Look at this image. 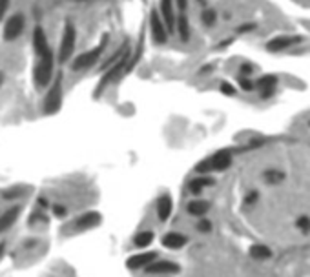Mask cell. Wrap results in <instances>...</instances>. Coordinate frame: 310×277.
I'll use <instances>...</instances> for the list:
<instances>
[{
    "instance_id": "cell-2",
    "label": "cell",
    "mask_w": 310,
    "mask_h": 277,
    "mask_svg": "<svg viewBox=\"0 0 310 277\" xmlns=\"http://www.w3.org/2000/svg\"><path fill=\"white\" fill-rule=\"evenodd\" d=\"M53 60L55 59L51 50H48L42 57H38V64L33 69V81H35V86L38 90H44L53 81Z\"/></svg>"
},
{
    "instance_id": "cell-16",
    "label": "cell",
    "mask_w": 310,
    "mask_h": 277,
    "mask_svg": "<svg viewBox=\"0 0 310 277\" xmlns=\"http://www.w3.org/2000/svg\"><path fill=\"white\" fill-rule=\"evenodd\" d=\"M33 50L38 57L46 53V51L50 50V46H48V35H46V29L42 26H36L33 29Z\"/></svg>"
},
{
    "instance_id": "cell-9",
    "label": "cell",
    "mask_w": 310,
    "mask_h": 277,
    "mask_svg": "<svg viewBox=\"0 0 310 277\" xmlns=\"http://www.w3.org/2000/svg\"><path fill=\"white\" fill-rule=\"evenodd\" d=\"M144 272L150 275H173V273L181 272V264L168 259H155L153 263L146 266Z\"/></svg>"
},
{
    "instance_id": "cell-12",
    "label": "cell",
    "mask_w": 310,
    "mask_h": 277,
    "mask_svg": "<svg viewBox=\"0 0 310 277\" xmlns=\"http://www.w3.org/2000/svg\"><path fill=\"white\" fill-rule=\"evenodd\" d=\"M20 212H22V205H13L0 214V233L9 232L15 226V223L20 217Z\"/></svg>"
},
{
    "instance_id": "cell-38",
    "label": "cell",
    "mask_w": 310,
    "mask_h": 277,
    "mask_svg": "<svg viewBox=\"0 0 310 277\" xmlns=\"http://www.w3.org/2000/svg\"><path fill=\"white\" fill-rule=\"evenodd\" d=\"M255 199H257V193L252 191V193H248V197H246V203H254Z\"/></svg>"
},
{
    "instance_id": "cell-8",
    "label": "cell",
    "mask_w": 310,
    "mask_h": 277,
    "mask_svg": "<svg viewBox=\"0 0 310 277\" xmlns=\"http://www.w3.org/2000/svg\"><path fill=\"white\" fill-rule=\"evenodd\" d=\"M24 26H26V18H24L22 13L11 15L4 24V41L6 42L17 41L18 36L22 35Z\"/></svg>"
},
{
    "instance_id": "cell-29",
    "label": "cell",
    "mask_w": 310,
    "mask_h": 277,
    "mask_svg": "<svg viewBox=\"0 0 310 277\" xmlns=\"http://www.w3.org/2000/svg\"><path fill=\"white\" fill-rule=\"evenodd\" d=\"M219 90H221V93H223V95H226V97H234L236 95V88L232 86V84H230V82H221V86H219Z\"/></svg>"
},
{
    "instance_id": "cell-36",
    "label": "cell",
    "mask_w": 310,
    "mask_h": 277,
    "mask_svg": "<svg viewBox=\"0 0 310 277\" xmlns=\"http://www.w3.org/2000/svg\"><path fill=\"white\" fill-rule=\"evenodd\" d=\"M252 71H254V68H252L250 64H243V66H241V75H243V77H248Z\"/></svg>"
},
{
    "instance_id": "cell-37",
    "label": "cell",
    "mask_w": 310,
    "mask_h": 277,
    "mask_svg": "<svg viewBox=\"0 0 310 277\" xmlns=\"http://www.w3.org/2000/svg\"><path fill=\"white\" fill-rule=\"evenodd\" d=\"M254 27H255V24H245V26L237 27V31H239V33H246V31H252Z\"/></svg>"
},
{
    "instance_id": "cell-11",
    "label": "cell",
    "mask_w": 310,
    "mask_h": 277,
    "mask_svg": "<svg viewBox=\"0 0 310 277\" xmlns=\"http://www.w3.org/2000/svg\"><path fill=\"white\" fill-rule=\"evenodd\" d=\"M155 259H159V254L153 250L150 252H139V254L130 255L126 259V266L130 270H144L150 263H153Z\"/></svg>"
},
{
    "instance_id": "cell-13",
    "label": "cell",
    "mask_w": 310,
    "mask_h": 277,
    "mask_svg": "<svg viewBox=\"0 0 310 277\" xmlns=\"http://www.w3.org/2000/svg\"><path fill=\"white\" fill-rule=\"evenodd\" d=\"M159 15L163 18L164 26L172 35L175 31V13H173V0H159Z\"/></svg>"
},
{
    "instance_id": "cell-14",
    "label": "cell",
    "mask_w": 310,
    "mask_h": 277,
    "mask_svg": "<svg viewBox=\"0 0 310 277\" xmlns=\"http://www.w3.org/2000/svg\"><path fill=\"white\" fill-rule=\"evenodd\" d=\"M188 235H184V233L181 232H166L163 235V239H161V243H163L164 248H168V250H181V248H184V246L188 245Z\"/></svg>"
},
{
    "instance_id": "cell-28",
    "label": "cell",
    "mask_w": 310,
    "mask_h": 277,
    "mask_svg": "<svg viewBox=\"0 0 310 277\" xmlns=\"http://www.w3.org/2000/svg\"><path fill=\"white\" fill-rule=\"evenodd\" d=\"M196 230L199 233H210L212 232V223H210L208 219H201L199 223L196 224Z\"/></svg>"
},
{
    "instance_id": "cell-24",
    "label": "cell",
    "mask_w": 310,
    "mask_h": 277,
    "mask_svg": "<svg viewBox=\"0 0 310 277\" xmlns=\"http://www.w3.org/2000/svg\"><path fill=\"white\" fill-rule=\"evenodd\" d=\"M27 193V188L26 186H13L9 190L2 191V199L4 201H13V199H20Z\"/></svg>"
},
{
    "instance_id": "cell-1",
    "label": "cell",
    "mask_w": 310,
    "mask_h": 277,
    "mask_svg": "<svg viewBox=\"0 0 310 277\" xmlns=\"http://www.w3.org/2000/svg\"><path fill=\"white\" fill-rule=\"evenodd\" d=\"M62 93H64V75L57 73L55 78L51 81L50 90L46 93L44 102H42V111L46 115H55L62 106Z\"/></svg>"
},
{
    "instance_id": "cell-34",
    "label": "cell",
    "mask_w": 310,
    "mask_h": 277,
    "mask_svg": "<svg viewBox=\"0 0 310 277\" xmlns=\"http://www.w3.org/2000/svg\"><path fill=\"white\" fill-rule=\"evenodd\" d=\"M36 246H38V239H36V237H29V239H26V241L22 243L24 250H33Z\"/></svg>"
},
{
    "instance_id": "cell-25",
    "label": "cell",
    "mask_w": 310,
    "mask_h": 277,
    "mask_svg": "<svg viewBox=\"0 0 310 277\" xmlns=\"http://www.w3.org/2000/svg\"><path fill=\"white\" fill-rule=\"evenodd\" d=\"M27 224L29 226H38V224H48V215H46L44 210L36 208L29 217H27Z\"/></svg>"
},
{
    "instance_id": "cell-6",
    "label": "cell",
    "mask_w": 310,
    "mask_h": 277,
    "mask_svg": "<svg viewBox=\"0 0 310 277\" xmlns=\"http://www.w3.org/2000/svg\"><path fill=\"white\" fill-rule=\"evenodd\" d=\"M128 57H130V50L126 51V53L121 57L119 60H115L113 64H109L108 68L104 69V75H102V78H100L99 86H97L95 93L99 95L100 91L106 90V88L109 86V84H113L115 81H119V77L123 75V73H126V62H128Z\"/></svg>"
},
{
    "instance_id": "cell-18",
    "label": "cell",
    "mask_w": 310,
    "mask_h": 277,
    "mask_svg": "<svg viewBox=\"0 0 310 277\" xmlns=\"http://www.w3.org/2000/svg\"><path fill=\"white\" fill-rule=\"evenodd\" d=\"M301 41V36L297 35H288V36H276L272 41L266 44V50L268 51H281V50H287L290 46L297 44Z\"/></svg>"
},
{
    "instance_id": "cell-10",
    "label": "cell",
    "mask_w": 310,
    "mask_h": 277,
    "mask_svg": "<svg viewBox=\"0 0 310 277\" xmlns=\"http://www.w3.org/2000/svg\"><path fill=\"white\" fill-rule=\"evenodd\" d=\"M100 221H102V215H100L99 212H95V210H90V212H84V214L79 215L69 226H71L73 230H77V232H86V230H91V228L99 226Z\"/></svg>"
},
{
    "instance_id": "cell-4",
    "label": "cell",
    "mask_w": 310,
    "mask_h": 277,
    "mask_svg": "<svg viewBox=\"0 0 310 277\" xmlns=\"http://www.w3.org/2000/svg\"><path fill=\"white\" fill-rule=\"evenodd\" d=\"M106 44H108V35H104V38H102L95 48H91V50L77 55V57L71 60V66H69L71 71H84V69L95 66V62L100 59V55H102V51L106 50Z\"/></svg>"
},
{
    "instance_id": "cell-19",
    "label": "cell",
    "mask_w": 310,
    "mask_h": 277,
    "mask_svg": "<svg viewBox=\"0 0 310 277\" xmlns=\"http://www.w3.org/2000/svg\"><path fill=\"white\" fill-rule=\"evenodd\" d=\"M186 212L191 217H205L210 212V203L205 199H191L186 205Z\"/></svg>"
},
{
    "instance_id": "cell-21",
    "label": "cell",
    "mask_w": 310,
    "mask_h": 277,
    "mask_svg": "<svg viewBox=\"0 0 310 277\" xmlns=\"http://www.w3.org/2000/svg\"><path fill=\"white\" fill-rule=\"evenodd\" d=\"M153 239H155L153 230H142V232H139L133 237V246H137V248H148L153 243Z\"/></svg>"
},
{
    "instance_id": "cell-41",
    "label": "cell",
    "mask_w": 310,
    "mask_h": 277,
    "mask_svg": "<svg viewBox=\"0 0 310 277\" xmlns=\"http://www.w3.org/2000/svg\"><path fill=\"white\" fill-rule=\"evenodd\" d=\"M4 77H6V75H4V71H0V86L4 84Z\"/></svg>"
},
{
    "instance_id": "cell-31",
    "label": "cell",
    "mask_w": 310,
    "mask_h": 277,
    "mask_svg": "<svg viewBox=\"0 0 310 277\" xmlns=\"http://www.w3.org/2000/svg\"><path fill=\"white\" fill-rule=\"evenodd\" d=\"M36 208L44 210V212H46V210L50 208V199H48L46 195H38V197H36Z\"/></svg>"
},
{
    "instance_id": "cell-26",
    "label": "cell",
    "mask_w": 310,
    "mask_h": 277,
    "mask_svg": "<svg viewBox=\"0 0 310 277\" xmlns=\"http://www.w3.org/2000/svg\"><path fill=\"white\" fill-rule=\"evenodd\" d=\"M201 20H203V24L205 26H214L215 20H217V13H215L214 9H205L203 11V15H201Z\"/></svg>"
},
{
    "instance_id": "cell-33",
    "label": "cell",
    "mask_w": 310,
    "mask_h": 277,
    "mask_svg": "<svg viewBox=\"0 0 310 277\" xmlns=\"http://www.w3.org/2000/svg\"><path fill=\"white\" fill-rule=\"evenodd\" d=\"M297 228L301 232H310V219L308 217H299L297 219Z\"/></svg>"
},
{
    "instance_id": "cell-32",
    "label": "cell",
    "mask_w": 310,
    "mask_h": 277,
    "mask_svg": "<svg viewBox=\"0 0 310 277\" xmlns=\"http://www.w3.org/2000/svg\"><path fill=\"white\" fill-rule=\"evenodd\" d=\"M264 179H266V181L268 182H279L283 179V173H279V172H266L264 173Z\"/></svg>"
},
{
    "instance_id": "cell-5",
    "label": "cell",
    "mask_w": 310,
    "mask_h": 277,
    "mask_svg": "<svg viewBox=\"0 0 310 277\" xmlns=\"http://www.w3.org/2000/svg\"><path fill=\"white\" fill-rule=\"evenodd\" d=\"M75 44H77V29L73 26V22H66L62 29V36H60V44H59V53H57V59L60 64H66L73 57V51H75Z\"/></svg>"
},
{
    "instance_id": "cell-27",
    "label": "cell",
    "mask_w": 310,
    "mask_h": 277,
    "mask_svg": "<svg viewBox=\"0 0 310 277\" xmlns=\"http://www.w3.org/2000/svg\"><path fill=\"white\" fill-rule=\"evenodd\" d=\"M51 212H53V217H57V219H66L68 217V208L64 205H53L51 206Z\"/></svg>"
},
{
    "instance_id": "cell-35",
    "label": "cell",
    "mask_w": 310,
    "mask_h": 277,
    "mask_svg": "<svg viewBox=\"0 0 310 277\" xmlns=\"http://www.w3.org/2000/svg\"><path fill=\"white\" fill-rule=\"evenodd\" d=\"M8 8H9V0H0V22L4 20L6 13H8Z\"/></svg>"
},
{
    "instance_id": "cell-3",
    "label": "cell",
    "mask_w": 310,
    "mask_h": 277,
    "mask_svg": "<svg viewBox=\"0 0 310 277\" xmlns=\"http://www.w3.org/2000/svg\"><path fill=\"white\" fill-rule=\"evenodd\" d=\"M232 166V153L228 150H223V151H217L214 153L212 157L208 159L201 161L199 164L196 166V172L199 175H208L210 172H224Z\"/></svg>"
},
{
    "instance_id": "cell-39",
    "label": "cell",
    "mask_w": 310,
    "mask_h": 277,
    "mask_svg": "<svg viewBox=\"0 0 310 277\" xmlns=\"http://www.w3.org/2000/svg\"><path fill=\"white\" fill-rule=\"evenodd\" d=\"M177 8L181 9V11H184V9H186V0H177Z\"/></svg>"
},
{
    "instance_id": "cell-30",
    "label": "cell",
    "mask_w": 310,
    "mask_h": 277,
    "mask_svg": "<svg viewBox=\"0 0 310 277\" xmlns=\"http://www.w3.org/2000/svg\"><path fill=\"white\" fill-rule=\"evenodd\" d=\"M239 86H241V90H245V91H252L255 88V84L248 77H241L239 78Z\"/></svg>"
},
{
    "instance_id": "cell-20",
    "label": "cell",
    "mask_w": 310,
    "mask_h": 277,
    "mask_svg": "<svg viewBox=\"0 0 310 277\" xmlns=\"http://www.w3.org/2000/svg\"><path fill=\"white\" fill-rule=\"evenodd\" d=\"M276 84H278V77L276 75H264V77H261L259 81L255 82V88L261 90V97L263 99H268L274 93V90H276Z\"/></svg>"
},
{
    "instance_id": "cell-22",
    "label": "cell",
    "mask_w": 310,
    "mask_h": 277,
    "mask_svg": "<svg viewBox=\"0 0 310 277\" xmlns=\"http://www.w3.org/2000/svg\"><path fill=\"white\" fill-rule=\"evenodd\" d=\"M175 29H177L182 42L190 41V22H188V18L184 13H182L181 17H177V20H175Z\"/></svg>"
},
{
    "instance_id": "cell-17",
    "label": "cell",
    "mask_w": 310,
    "mask_h": 277,
    "mask_svg": "<svg viewBox=\"0 0 310 277\" xmlns=\"http://www.w3.org/2000/svg\"><path fill=\"white\" fill-rule=\"evenodd\" d=\"M214 184H215L214 177H210V175H199V177L191 179L188 182V191H190L191 195H199V193H203V190L214 186Z\"/></svg>"
},
{
    "instance_id": "cell-40",
    "label": "cell",
    "mask_w": 310,
    "mask_h": 277,
    "mask_svg": "<svg viewBox=\"0 0 310 277\" xmlns=\"http://www.w3.org/2000/svg\"><path fill=\"white\" fill-rule=\"evenodd\" d=\"M4 254H6V243H0V259H2Z\"/></svg>"
},
{
    "instance_id": "cell-15",
    "label": "cell",
    "mask_w": 310,
    "mask_h": 277,
    "mask_svg": "<svg viewBox=\"0 0 310 277\" xmlns=\"http://www.w3.org/2000/svg\"><path fill=\"white\" fill-rule=\"evenodd\" d=\"M155 212H157V219L161 223H166L172 217L173 212V201L168 193H163V195L157 199V205H155Z\"/></svg>"
},
{
    "instance_id": "cell-23",
    "label": "cell",
    "mask_w": 310,
    "mask_h": 277,
    "mask_svg": "<svg viewBox=\"0 0 310 277\" xmlns=\"http://www.w3.org/2000/svg\"><path fill=\"white\" fill-rule=\"evenodd\" d=\"M250 255L257 261H266L272 257V250L264 245H254V246H250Z\"/></svg>"
},
{
    "instance_id": "cell-7",
    "label": "cell",
    "mask_w": 310,
    "mask_h": 277,
    "mask_svg": "<svg viewBox=\"0 0 310 277\" xmlns=\"http://www.w3.org/2000/svg\"><path fill=\"white\" fill-rule=\"evenodd\" d=\"M148 22H150V31H151V41L155 42L157 46H163L168 42V29L164 26L163 18H161L159 11L157 9H151L150 11V18H148Z\"/></svg>"
}]
</instances>
